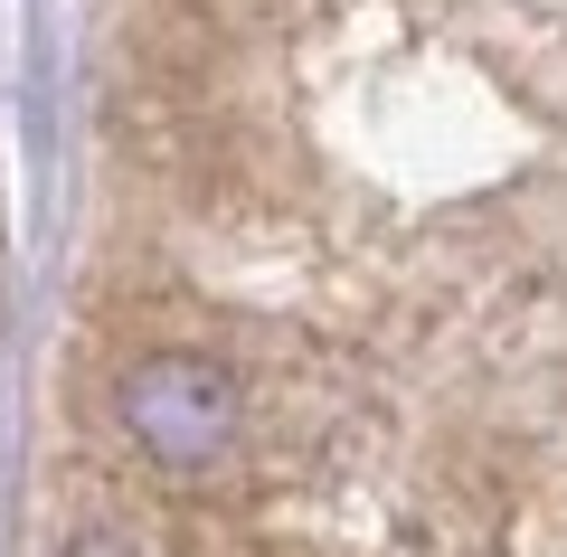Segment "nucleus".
Returning a JSON list of instances; mask_svg holds the SVG:
<instances>
[{"label":"nucleus","mask_w":567,"mask_h":557,"mask_svg":"<svg viewBox=\"0 0 567 557\" xmlns=\"http://www.w3.org/2000/svg\"><path fill=\"white\" fill-rule=\"evenodd\" d=\"M114 425L152 473L199 482V473H218L237 454L246 388L208 350H142V359H123V379H114Z\"/></svg>","instance_id":"1"},{"label":"nucleus","mask_w":567,"mask_h":557,"mask_svg":"<svg viewBox=\"0 0 567 557\" xmlns=\"http://www.w3.org/2000/svg\"><path fill=\"white\" fill-rule=\"evenodd\" d=\"M66 557H152V548H142L133 529H76V538H66Z\"/></svg>","instance_id":"2"}]
</instances>
